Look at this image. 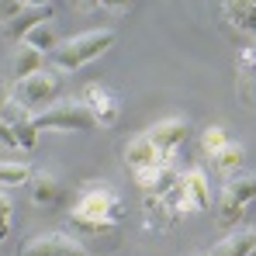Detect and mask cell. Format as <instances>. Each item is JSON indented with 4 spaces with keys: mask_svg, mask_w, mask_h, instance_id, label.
<instances>
[{
    "mask_svg": "<svg viewBox=\"0 0 256 256\" xmlns=\"http://www.w3.org/2000/svg\"><path fill=\"white\" fill-rule=\"evenodd\" d=\"M111 45H114V32L111 28H94V32H84V35H73V38L59 42L48 59H52V66L59 73H76L80 66L94 62L97 56H104Z\"/></svg>",
    "mask_w": 256,
    "mask_h": 256,
    "instance_id": "cell-1",
    "label": "cell"
},
{
    "mask_svg": "<svg viewBox=\"0 0 256 256\" xmlns=\"http://www.w3.org/2000/svg\"><path fill=\"white\" fill-rule=\"evenodd\" d=\"M73 218H84V222H97V225H111L118 228L125 222V201L114 187H104V184H94L84 187L76 204H73Z\"/></svg>",
    "mask_w": 256,
    "mask_h": 256,
    "instance_id": "cell-2",
    "label": "cell"
},
{
    "mask_svg": "<svg viewBox=\"0 0 256 256\" xmlns=\"http://www.w3.org/2000/svg\"><path fill=\"white\" fill-rule=\"evenodd\" d=\"M59 94H62V76L56 70H45V66L24 80H14V86H10V97L21 100L28 111H42L48 104H56Z\"/></svg>",
    "mask_w": 256,
    "mask_h": 256,
    "instance_id": "cell-3",
    "label": "cell"
},
{
    "mask_svg": "<svg viewBox=\"0 0 256 256\" xmlns=\"http://www.w3.org/2000/svg\"><path fill=\"white\" fill-rule=\"evenodd\" d=\"M94 114L86 111L84 100H56L42 111H35V128H52V132H86L94 128Z\"/></svg>",
    "mask_w": 256,
    "mask_h": 256,
    "instance_id": "cell-4",
    "label": "cell"
},
{
    "mask_svg": "<svg viewBox=\"0 0 256 256\" xmlns=\"http://www.w3.org/2000/svg\"><path fill=\"white\" fill-rule=\"evenodd\" d=\"M250 201H256V176H253V173H239V176H232V180L225 184L222 198H218V225H222V228L236 225V222L246 214Z\"/></svg>",
    "mask_w": 256,
    "mask_h": 256,
    "instance_id": "cell-5",
    "label": "cell"
},
{
    "mask_svg": "<svg viewBox=\"0 0 256 256\" xmlns=\"http://www.w3.org/2000/svg\"><path fill=\"white\" fill-rule=\"evenodd\" d=\"M21 256H86V246L76 236H66V232H45L38 239H32Z\"/></svg>",
    "mask_w": 256,
    "mask_h": 256,
    "instance_id": "cell-6",
    "label": "cell"
},
{
    "mask_svg": "<svg viewBox=\"0 0 256 256\" xmlns=\"http://www.w3.org/2000/svg\"><path fill=\"white\" fill-rule=\"evenodd\" d=\"M80 100L86 104V111L94 114V122L104 128H111L118 122V114H122V104H118V97L111 94V90H104L100 84H86L84 94H80Z\"/></svg>",
    "mask_w": 256,
    "mask_h": 256,
    "instance_id": "cell-7",
    "label": "cell"
},
{
    "mask_svg": "<svg viewBox=\"0 0 256 256\" xmlns=\"http://www.w3.org/2000/svg\"><path fill=\"white\" fill-rule=\"evenodd\" d=\"M187 118H163V122H156V125L149 128L146 135H149V142L156 146V152L163 156V160H170L173 152H176V146L187 138Z\"/></svg>",
    "mask_w": 256,
    "mask_h": 256,
    "instance_id": "cell-8",
    "label": "cell"
},
{
    "mask_svg": "<svg viewBox=\"0 0 256 256\" xmlns=\"http://www.w3.org/2000/svg\"><path fill=\"white\" fill-rule=\"evenodd\" d=\"M236 90H239V100L256 111V48L246 45L239 48V59H236Z\"/></svg>",
    "mask_w": 256,
    "mask_h": 256,
    "instance_id": "cell-9",
    "label": "cell"
},
{
    "mask_svg": "<svg viewBox=\"0 0 256 256\" xmlns=\"http://www.w3.org/2000/svg\"><path fill=\"white\" fill-rule=\"evenodd\" d=\"M52 18V4H24L10 21H4V35L10 38V42H21L35 24H42Z\"/></svg>",
    "mask_w": 256,
    "mask_h": 256,
    "instance_id": "cell-10",
    "label": "cell"
},
{
    "mask_svg": "<svg viewBox=\"0 0 256 256\" xmlns=\"http://www.w3.org/2000/svg\"><path fill=\"white\" fill-rule=\"evenodd\" d=\"M222 21L236 35L256 38V0H222Z\"/></svg>",
    "mask_w": 256,
    "mask_h": 256,
    "instance_id": "cell-11",
    "label": "cell"
},
{
    "mask_svg": "<svg viewBox=\"0 0 256 256\" xmlns=\"http://www.w3.org/2000/svg\"><path fill=\"white\" fill-rule=\"evenodd\" d=\"M160 163H166V160L156 152V146L149 142V135H135V138L125 146V166L132 173L152 170V166H160Z\"/></svg>",
    "mask_w": 256,
    "mask_h": 256,
    "instance_id": "cell-12",
    "label": "cell"
},
{
    "mask_svg": "<svg viewBox=\"0 0 256 256\" xmlns=\"http://www.w3.org/2000/svg\"><path fill=\"white\" fill-rule=\"evenodd\" d=\"M28 194H32V201L38 204V208H52V204H59V198H62V187H59V180H56V173L48 170H32L28 176Z\"/></svg>",
    "mask_w": 256,
    "mask_h": 256,
    "instance_id": "cell-13",
    "label": "cell"
},
{
    "mask_svg": "<svg viewBox=\"0 0 256 256\" xmlns=\"http://www.w3.org/2000/svg\"><path fill=\"white\" fill-rule=\"evenodd\" d=\"M42 66H45V52L32 48L28 42H18L14 56H10V73H14V80H24V76L38 73Z\"/></svg>",
    "mask_w": 256,
    "mask_h": 256,
    "instance_id": "cell-14",
    "label": "cell"
},
{
    "mask_svg": "<svg viewBox=\"0 0 256 256\" xmlns=\"http://www.w3.org/2000/svg\"><path fill=\"white\" fill-rule=\"evenodd\" d=\"M180 180H184V187H187L190 201L198 204V212H208V208H212V184H208V173L194 166V170L184 173Z\"/></svg>",
    "mask_w": 256,
    "mask_h": 256,
    "instance_id": "cell-15",
    "label": "cell"
},
{
    "mask_svg": "<svg viewBox=\"0 0 256 256\" xmlns=\"http://www.w3.org/2000/svg\"><path fill=\"white\" fill-rule=\"evenodd\" d=\"M253 250H256V232L253 228H242V232L225 236V239L212 250V256H250Z\"/></svg>",
    "mask_w": 256,
    "mask_h": 256,
    "instance_id": "cell-16",
    "label": "cell"
},
{
    "mask_svg": "<svg viewBox=\"0 0 256 256\" xmlns=\"http://www.w3.org/2000/svg\"><path fill=\"white\" fill-rule=\"evenodd\" d=\"M21 42H28L32 48H38V52H45V56H52V52H56V45H59V32H56V24H52V21H42V24H35Z\"/></svg>",
    "mask_w": 256,
    "mask_h": 256,
    "instance_id": "cell-17",
    "label": "cell"
},
{
    "mask_svg": "<svg viewBox=\"0 0 256 256\" xmlns=\"http://www.w3.org/2000/svg\"><path fill=\"white\" fill-rule=\"evenodd\" d=\"M242 163H246V149H242L239 142H225V146H222V152L214 156V166H218V170H225V173L239 170Z\"/></svg>",
    "mask_w": 256,
    "mask_h": 256,
    "instance_id": "cell-18",
    "label": "cell"
},
{
    "mask_svg": "<svg viewBox=\"0 0 256 256\" xmlns=\"http://www.w3.org/2000/svg\"><path fill=\"white\" fill-rule=\"evenodd\" d=\"M14 138H18V146L24 149V152H32L35 149V142H38V128H35V114L32 118H21V122H14Z\"/></svg>",
    "mask_w": 256,
    "mask_h": 256,
    "instance_id": "cell-19",
    "label": "cell"
},
{
    "mask_svg": "<svg viewBox=\"0 0 256 256\" xmlns=\"http://www.w3.org/2000/svg\"><path fill=\"white\" fill-rule=\"evenodd\" d=\"M32 166L28 163H0V187H18V184H28Z\"/></svg>",
    "mask_w": 256,
    "mask_h": 256,
    "instance_id": "cell-20",
    "label": "cell"
},
{
    "mask_svg": "<svg viewBox=\"0 0 256 256\" xmlns=\"http://www.w3.org/2000/svg\"><path fill=\"white\" fill-rule=\"evenodd\" d=\"M225 142H228V138H225V128H222V125L204 128V135H201V149H204V156H212V160L222 152Z\"/></svg>",
    "mask_w": 256,
    "mask_h": 256,
    "instance_id": "cell-21",
    "label": "cell"
},
{
    "mask_svg": "<svg viewBox=\"0 0 256 256\" xmlns=\"http://www.w3.org/2000/svg\"><path fill=\"white\" fill-rule=\"evenodd\" d=\"M10 218H14V204L10 198L0 190V242H7V232H10Z\"/></svg>",
    "mask_w": 256,
    "mask_h": 256,
    "instance_id": "cell-22",
    "label": "cell"
},
{
    "mask_svg": "<svg viewBox=\"0 0 256 256\" xmlns=\"http://www.w3.org/2000/svg\"><path fill=\"white\" fill-rule=\"evenodd\" d=\"M0 146H4V149H21V146H18V138H14V128L7 125L4 118H0Z\"/></svg>",
    "mask_w": 256,
    "mask_h": 256,
    "instance_id": "cell-23",
    "label": "cell"
},
{
    "mask_svg": "<svg viewBox=\"0 0 256 256\" xmlns=\"http://www.w3.org/2000/svg\"><path fill=\"white\" fill-rule=\"evenodd\" d=\"M21 7H24L21 0H0V21H10V18L21 10Z\"/></svg>",
    "mask_w": 256,
    "mask_h": 256,
    "instance_id": "cell-24",
    "label": "cell"
},
{
    "mask_svg": "<svg viewBox=\"0 0 256 256\" xmlns=\"http://www.w3.org/2000/svg\"><path fill=\"white\" fill-rule=\"evenodd\" d=\"M73 7H80V10H94V7H104V0H70Z\"/></svg>",
    "mask_w": 256,
    "mask_h": 256,
    "instance_id": "cell-25",
    "label": "cell"
},
{
    "mask_svg": "<svg viewBox=\"0 0 256 256\" xmlns=\"http://www.w3.org/2000/svg\"><path fill=\"white\" fill-rule=\"evenodd\" d=\"M135 0H104V7H111V10H128Z\"/></svg>",
    "mask_w": 256,
    "mask_h": 256,
    "instance_id": "cell-26",
    "label": "cell"
},
{
    "mask_svg": "<svg viewBox=\"0 0 256 256\" xmlns=\"http://www.w3.org/2000/svg\"><path fill=\"white\" fill-rule=\"evenodd\" d=\"M7 100H10V86H7L4 80H0V111L7 108Z\"/></svg>",
    "mask_w": 256,
    "mask_h": 256,
    "instance_id": "cell-27",
    "label": "cell"
},
{
    "mask_svg": "<svg viewBox=\"0 0 256 256\" xmlns=\"http://www.w3.org/2000/svg\"><path fill=\"white\" fill-rule=\"evenodd\" d=\"M28 4H48V0H28Z\"/></svg>",
    "mask_w": 256,
    "mask_h": 256,
    "instance_id": "cell-28",
    "label": "cell"
},
{
    "mask_svg": "<svg viewBox=\"0 0 256 256\" xmlns=\"http://www.w3.org/2000/svg\"><path fill=\"white\" fill-rule=\"evenodd\" d=\"M250 256H256V250H253V253H250Z\"/></svg>",
    "mask_w": 256,
    "mask_h": 256,
    "instance_id": "cell-29",
    "label": "cell"
},
{
    "mask_svg": "<svg viewBox=\"0 0 256 256\" xmlns=\"http://www.w3.org/2000/svg\"><path fill=\"white\" fill-rule=\"evenodd\" d=\"M21 4H28V0H21Z\"/></svg>",
    "mask_w": 256,
    "mask_h": 256,
    "instance_id": "cell-30",
    "label": "cell"
}]
</instances>
